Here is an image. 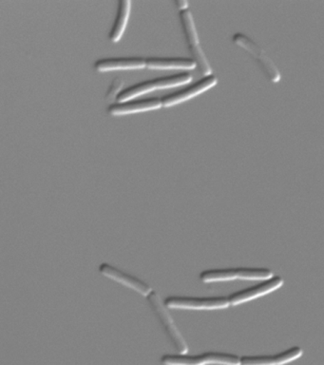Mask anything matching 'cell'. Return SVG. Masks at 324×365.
<instances>
[{
	"label": "cell",
	"mask_w": 324,
	"mask_h": 365,
	"mask_svg": "<svg viewBox=\"0 0 324 365\" xmlns=\"http://www.w3.org/2000/svg\"><path fill=\"white\" fill-rule=\"evenodd\" d=\"M160 362L163 365H241V358L235 354L209 351L197 355L166 354Z\"/></svg>",
	"instance_id": "obj_1"
},
{
	"label": "cell",
	"mask_w": 324,
	"mask_h": 365,
	"mask_svg": "<svg viewBox=\"0 0 324 365\" xmlns=\"http://www.w3.org/2000/svg\"><path fill=\"white\" fill-rule=\"evenodd\" d=\"M273 272L264 267H229L213 268L200 273V279L204 284L210 282L234 281V279H249V281H264L273 277Z\"/></svg>",
	"instance_id": "obj_2"
},
{
	"label": "cell",
	"mask_w": 324,
	"mask_h": 365,
	"mask_svg": "<svg viewBox=\"0 0 324 365\" xmlns=\"http://www.w3.org/2000/svg\"><path fill=\"white\" fill-rule=\"evenodd\" d=\"M150 307L152 308L153 313L155 314L156 318L163 327L164 333L167 334V338L169 339L173 346L177 350L179 354H187L189 352V346L187 341H184L183 336L177 327H176L174 321H173L172 315L164 302H162L160 296L157 292L152 291L149 296L147 297Z\"/></svg>",
	"instance_id": "obj_3"
},
{
	"label": "cell",
	"mask_w": 324,
	"mask_h": 365,
	"mask_svg": "<svg viewBox=\"0 0 324 365\" xmlns=\"http://www.w3.org/2000/svg\"><path fill=\"white\" fill-rule=\"evenodd\" d=\"M192 80V74L187 73V71L157 77V78L147 80V81L137 83V84L125 88V90L121 91L115 100L116 102L127 101L133 97L149 93V91H155L156 88L176 87V86L187 84Z\"/></svg>",
	"instance_id": "obj_4"
},
{
	"label": "cell",
	"mask_w": 324,
	"mask_h": 365,
	"mask_svg": "<svg viewBox=\"0 0 324 365\" xmlns=\"http://www.w3.org/2000/svg\"><path fill=\"white\" fill-rule=\"evenodd\" d=\"M169 309L180 310H218L229 307L227 297H187L170 296L164 301Z\"/></svg>",
	"instance_id": "obj_5"
},
{
	"label": "cell",
	"mask_w": 324,
	"mask_h": 365,
	"mask_svg": "<svg viewBox=\"0 0 324 365\" xmlns=\"http://www.w3.org/2000/svg\"><path fill=\"white\" fill-rule=\"evenodd\" d=\"M232 40L236 44L249 51V53L257 60L261 68H263L264 73L266 74V76L268 77L272 82L276 83L280 81L281 73L278 70L277 66H276L275 63L272 61V59L267 56L266 51H263V48H261L258 43H256L254 40H252L250 37L241 33L233 34Z\"/></svg>",
	"instance_id": "obj_6"
},
{
	"label": "cell",
	"mask_w": 324,
	"mask_h": 365,
	"mask_svg": "<svg viewBox=\"0 0 324 365\" xmlns=\"http://www.w3.org/2000/svg\"><path fill=\"white\" fill-rule=\"evenodd\" d=\"M283 279L281 276H273L257 284L252 285V287L236 291L227 296V298H229L230 305L235 307V305L241 304L244 302L252 301V299L274 292L283 287Z\"/></svg>",
	"instance_id": "obj_7"
},
{
	"label": "cell",
	"mask_w": 324,
	"mask_h": 365,
	"mask_svg": "<svg viewBox=\"0 0 324 365\" xmlns=\"http://www.w3.org/2000/svg\"><path fill=\"white\" fill-rule=\"evenodd\" d=\"M99 272L106 278L118 282V284L135 291L142 296L147 297L152 292V288L143 279H139L138 277L133 276L132 274L125 272L124 270L119 269V268L113 267L108 262H103V264L99 265Z\"/></svg>",
	"instance_id": "obj_8"
},
{
	"label": "cell",
	"mask_w": 324,
	"mask_h": 365,
	"mask_svg": "<svg viewBox=\"0 0 324 365\" xmlns=\"http://www.w3.org/2000/svg\"><path fill=\"white\" fill-rule=\"evenodd\" d=\"M217 77L213 76V74L204 76L203 78L198 80L197 82L193 83L192 85L187 86V87L181 88V90L162 97L161 99L162 103H163V107H170V106L178 104V103L192 98V97L209 90V88L217 84Z\"/></svg>",
	"instance_id": "obj_9"
},
{
	"label": "cell",
	"mask_w": 324,
	"mask_h": 365,
	"mask_svg": "<svg viewBox=\"0 0 324 365\" xmlns=\"http://www.w3.org/2000/svg\"><path fill=\"white\" fill-rule=\"evenodd\" d=\"M303 354L300 346H293L274 355L241 356V365H284L301 358Z\"/></svg>",
	"instance_id": "obj_10"
},
{
	"label": "cell",
	"mask_w": 324,
	"mask_h": 365,
	"mask_svg": "<svg viewBox=\"0 0 324 365\" xmlns=\"http://www.w3.org/2000/svg\"><path fill=\"white\" fill-rule=\"evenodd\" d=\"M162 107H163V103L161 98L149 97V98L113 103L108 107L107 110L112 115H123V114L139 113V111L157 110Z\"/></svg>",
	"instance_id": "obj_11"
},
{
	"label": "cell",
	"mask_w": 324,
	"mask_h": 365,
	"mask_svg": "<svg viewBox=\"0 0 324 365\" xmlns=\"http://www.w3.org/2000/svg\"><path fill=\"white\" fill-rule=\"evenodd\" d=\"M93 66L99 71L135 70V68L147 67L146 59L139 56L98 59Z\"/></svg>",
	"instance_id": "obj_12"
},
{
	"label": "cell",
	"mask_w": 324,
	"mask_h": 365,
	"mask_svg": "<svg viewBox=\"0 0 324 365\" xmlns=\"http://www.w3.org/2000/svg\"><path fill=\"white\" fill-rule=\"evenodd\" d=\"M147 67L150 68H194L196 63L187 57H147Z\"/></svg>",
	"instance_id": "obj_13"
},
{
	"label": "cell",
	"mask_w": 324,
	"mask_h": 365,
	"mask_svg": "<svg viewBox=\"0 0 324 365\" xmlns=\"http://www.w3.org/2000/svg\"><path fill=\"white\" fill-rule=\"evenodd\" d=\"M130 11V1L129 0H119L117 14L112 29H110L109 38L110 41L117 42L123 36L125 29L127 27Z\"/></svg>",
	"instance_id": "obj_14"
},
{
	"label": "cell",
	"mask_w": 324,
	"mask_h": 365,
	"mask_svg": "<svg viewBox=\"0 0 324 365\" xmlns=\"http://www.w3.org/2000/svg\"><path fill=\"white\" fill-rule=\"evenodd\" d=\"M179 14H180L182 27H183L184 36H186L189 47L200 45L192 11L189 9H186V10L180 11Z\"/></svg>",
	"instance_id": "obj_15"
},
{
	"label": "cell",
	"mask_w": 324,
	"mask_h": 365,
	"mask_svg": "<svg viewBox=\"0 0 324 365\" xmlns=\"http://www.w3.org/2000/svg\"><path fill=\"white\" fill-rule=\"evenodd\" d=\"M189 48L190 53H192V59L194 60L200 73L206 76H210L211 74V67H210L206 54L202 50L201 46H194V47H189Z\"/></svg>",
	"instance_id": "obj_16"
},
{
	"label": "cell",
	"mask_w": 324,
	"mask_h": 365,
	"mask_svg": "<svg viewBox=\"0 0 324 365\" xmlns=\"http://www.w3.org/2000/svg\"><path fill=\"white\" fill-rule=\"evenodd\" d=\"M123 80L119 78V77H116V78L113 79L112 84L110 86V88H108L106 99H116V97L118 96V94L121 93V88L123 87Z\"/></svg>",
	"instance_id": "obj_17"
},
{
	"label": "cell",
	"mask_w": 324,
	"mask_h": 365,
	"mask_svg": "<svg viewBox=\"0 0 324 365\" xmlns=\"http://www.w3.org/2000/svg\"><path fill=\"white\" fill-rule=\"evenodd\" d=\"M177 7L182 10H186L187 9V6H189V2L186 1V0H176L174 2Z\"/></svg>",
	"instance_id": "obj_18"
}]
</instances>
